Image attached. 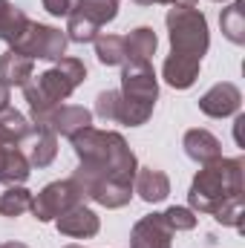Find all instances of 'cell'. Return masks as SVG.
<instances>
[{"label":"cell","instance_id":"d6986e66","mask_svg":"<svg viewBox=\"0 0 245 248\" xmlns=\"http://www.w3.org/2000/svg\"><path fill=\"white\" fill-rule=\"evenodd\" d=\"M124 46H127V61H150L156 55L159 38H156V32L150 26H136L124 38Z\"/></svg>","mask_w":245,"mask_h":248},{"label":"cell","instance_id":"603a6c76","mask_svg":"<svg viewBox=\"0 0 245 248\" xmlns=\"http://www.w3.org/2000/svg\"><path fill=\"white\" fill-rule=\"evenodd\" d=\"M32 190L23 185H9L3 193H0V214L3 217H9V219H15V217H20V214H26L29 208H32Z\"/></svg>","mask_w":245,"mask_h":248},{"label":"cell","instance_id":"484cf974","mask_svg":"<svg viewBox=\"0 0 245 248\" xmlns=\"http://www.w3.org/2000/svg\"><path fill=\"white\" fill-rule=\"evenodd\" d=\"M41 6L52 15V17H69L78 6V0H41Z\"/></svg>","mask_w":245,"mask_h":248},{"label":"cell","instance_id":"83f0119b","mask_svg":"<svg viewBox=\"0 0 245 248\" xmlns=\"http://www.w3.org/2000/svg\"><path fill=\"white\" fill-rule=\"evenodd\" d=\"M6 107H9V87L0 84V110H6Z\"/></svg>","mask_w":245,"mask_h":248},{"label":"cell","instance_id":"1f68e13d","mask_svg":"<svg viewBox=\"0 0 245 248\" xmlns=\"http://www.w3.org/2000/svg\"><path fill=\"white\" fill-rule=\"evenodd\" d=\"M211 3H228V0H211Z\"/></svg>","mask_w":245,"mask_h":248},{"label":"cell","instance_id":"ba28073f","mask_svg":"<svg viewBox=\"0 0 245 248\" xmlns=\"http://www.w3.org/2000/svg\"><path fill=\"white\" fill-rule=\"evenodd\" d=\"M35 127H44V130H52L55 136H78L81 130L92 127V113L87 107H78V104H58L52 107L46 116H41L38 122H32Z\"/></svg>","mask_w":245,"mask_h":248},{"label":"cell","instance_id":"7402d4cb","mask_svg":"<svg viewBox=\"0 0 245 248\" xmlns=\"http://www.w3.org/2000/svg\"><path fill=\"white\" fill-rule=\"evenodd\" d=\"M92 44H95V58H98V63H104V66H124L127 63V46H124L122 35L101 32Z\"/></svg>","mask_w":245,"mask_h":248},{"label":"cell","instance_id":"7a4b0ae2","mask_svg":"<svg viewBox=\"0 0 245 248\" xmlns=\"http://www.w3.org/2000/svg\"><path fill=\"white\" fill-rule=\"evenodd\" d=\"M243 156L234 159H216L211 165H202V170L193 176L187 190V205L193 214H208L216 222L243 231L245 196H243Z\"/></svg>","mask_w":245,"mask_h":248},{"label":"cell","instance_id":"8fae6325","mask_svg":"<svg viewBox=\"0 0 245 248\" xmlns=\"http://www.w3.org/2000/svg\"><path fill=\"white\" fill-rule=\"evenodd\" d=\"M55 228H58V234H63V237L90 240V237H95V234L101 231V219H98V214H95L92 208L75 205V208H69L66 214H61V217L55 219Z\"/></svg>","mask_w":245,"mask_h":248},{"label":"cell","instance_id":"9c48e42d","mask_svg":"<svg viewBox=\"0 0 245 248\" xmlns=\"http://www.w3.org/2000/svg\"><path fill=\"white\" fill-rule=\"evenodd\" d=\"M243 107V93L237 84L231 81H219L214 84L202 98H199V110L208 116V119H228L234 113H240Z\"/></svg>","mask_w":245,"mask_h":248},{"label":"cell","instance_id":"ac0fdd59","mask_svg":"<svg viewBox=\"0 0 245 248\" xmlns=\"http://www.w3.org/2000/svg\"><path fill=\"white\" fill-rule=\"evenodd\" d=\"M29 17L20 6H15L12 0H0V41H6L9 46L26 32Z\"/></svg>","mask_w":245,"mask_h":248},{"label":"cell","instance_id":"e0dca14e","mask_svg":"<svg viewBox=\"0 0 245 248\" xmlns=\"http://www.w3.org/2000/svg\"><path fill=\"white\" fill-rule=\"evenodd\" d=\"M32 130H35V124L29 122L23 113H17V110H12V107H6V110H0V141H9V144H26V139L32 136Z\"/></svg>","mask_w":245,"mask_h":248},{"label":"cell","instance_id":"30bf717a","mask_svg":"<svg viewBox=\"0 0 245 248\" xmlns=\"http://www.w3.org/2000/svg\"><path fill=\"white\" fill-rule=\"evenodd\" d=\"M130 248H173V231L168 228L162 214H147L133 225Z\"/></svg>","mask_w":245,"mask_h":248},{"label":"cell","instance_id":"ffe728a7","mask_svg":"<svg viewBox=\"0 0 245 248\" xmlns=\"http://www.w3.org/2000/svg\"><path fill=\"white\" fill-rule=\"evenodd\" d=\"M219 26H222V35H225L231 44L243 46L245 44V0H234V3H228V6L222 9Z\"/></svg>","mask_w":245,"mask_h":248},{"label":"cell","instance_id":"5bb4252c","mask_svg":"<svg viewBox=\"0 0 245 248\" xmlns=\"http://www.w3.org/2000/svg\"><path fill=\"white\" fill-rule=\"evenodd\" d=\"M133 193H138V199H144L147 205L165 202L168 193H170V179H168L165 170L138 168V170H136V179H133Z\"/></svg>","mask_w":245,"mask_h":248},{"label":"cell","instance_id":"4fadbf2b","mask_svg":"<svg viewBox=\"0 0 245 248\" xmlns=\"http://www.w3.org/2000/svg\"><path fill=\"white\" fill-rule=\"evenodd\" d=\"M32 173V165L20 144L0 141V185H23Z\"/></svg>","mask_w":245,"mask_h":248},{"label":"cell","instance_id":"2e32d148","mask_svg":"<svg viewBox=\"0 0 245 248\" xmlns=\"http://www.w3.org/2000/svg\"><path fill=\"white\" fill-rule=\"evenodd\" d=\"M32 75H35V61L32 58L17 55L12 49H6L0 55V84H6L9 90L12 87H23Z\"/></svg>","mask_w":245,"mask_h":248},{"label":"cell","instance_id":"9a60e30c","mask_svg":"<svg viewBox=\"0 0 245 248\" xmlns=\"http://www.w3.org/2000/svg\"><path fill=\"white\" fill-rule=\"evenodd\" d=\"M23 153H26V159H29L32 168H49L55 162V156H58V136L52 130L35 127L32 136L23 144Z\"/></svg>","mask_w":245,"mask_h":248},{"label":"cell","instance_id":"f546056e","mask_svg":"<svg viewBox=\"0 0 245 248\" xmlns=\"http://www.w3.org/2000/svg\"><path fill=\"white\" fill-rule=\"evenodd\" d=\"M136 6H153V0H133Z\"/></svg>","mask_w":245,"mask_h":248},{"label":"cell","instance_id":"8992f818","mask_svg":"<svg viewBox=\"0 0 245 248\" xmlns=\"http://www.w3.org/2000/svg\"><path fill=\"white\" fill-rule=\"evenodd\" d=\"M66 35H63L58 26H46V23H38V20H29L26 32L9 46L12 52L17 55H26L32 61H61L66 55Z\"/></svg>","mask_w":245,"mask_h":248},{"label":"cell","instance_id":"52a82bcc","mask_svg":"<svg viewBox=\"0 0 245 248\" xmlns=\"http://www.w3.org/2000/svg\"><path fill=\"white\" fill-rule=\"evenodd\" d=\"M87 196L81 185L69 176V179H58V182H49L46 187H41L35 196H32V217L38 222H55L61 214H66L69 208L75 205H84Z\"/></svg>","mask_w":245,"mask_h":248},{"label":"cell","instance_id":"5b68a950","mask_svg":"<svg viewBox=\"0 0 245 248\" xmlns=\"http://www.w3.org/2000/svg\"><path fill=\"white\" fill-rule=\"evenodd\" d=\"M119 122L124 127H141L150 122L159 101V78L150 61H127L122 66V90H119Z\"/></svg>","mask_w":245,"mask_h":248},{"label":"cell","instance_id":"f1b7e54d","mask_svg":"<svg viewBox=\"0 0 245 248\" xmlns=\"http://www.w3.org/2000/svg\"><path fill=\"white\" fill-rule=\"evenodd\" d=\"M0 248H29V246H23V243H3Z\"/></svg>","mask_w":245,"mask_h":248},{"label":"cell","instance_id":"277c9868","mask_svg":"<svg viewBox=\"0 0 245 248\" xmlns=\"http://www.w3.org/2000/svg\"><path fill=\"white\" fill-rule=\"evenodd\" d=\"M84 81H87L84 61L81 58H69V55H63L61 61H55L41 75H32L20 87L23 95H26V104H29V122H38L52 107L63 104Z\"/></svg>","mask_w":245,"mask_h":248},{"label":"cell","instance_id":"d4e9b609","mask_svg":"<svg viewBox=\"0 0 245 248\" xmlns=\"http://www.w3.org/2000/svg\"><path fill=\"white\" fill-rule=\"evenodd\" d=\"M119 101H122L119 90L98 93V98H95V116L101 122H119Z\"/></svg>","mask_w":245,"mask_h":248},{"label":"cell","instance_id":"3957f363","mask_svg":"<svg viewBox=\"0 0 245 248\" xmlns=\"http://www.w3.org/2000/svg\"><path fill=\"white\" fill-rule=\"evenodd\" d=\"M170 55L162 63V78L173 90H190L199 78L202 58L211 46L208 17L196 6H170L165 15Z\"/></svg>","mask_w":245,"mask_h":248},{"label":"cell","instance_id":"44dd1931","mask_svg":"<svg viewBox=\"0 0 245 248\" xmlns=\"http://www.w3.org/2000/svg\"><path fill=\"white\" fill-rule=\"evenodd\" d=\"M119 3H122V0H78V6H75L72 15H81L84 20H90L92 26L101 29L104 23L116 20V15H119Z\"/></svg>","mask_w":245,"mask_h":248},{"label":"cell","instance_id":"4dcf8cb0","mask_svg":"<svg viewBox=\"0 0 245 248\" xmlns=\"http://www.w3.org/2000/svg\"><path fill=\"white\" fill-rule=\"evenodd\" d=\"M63 248H84V246H75V243H72V246H63Z\"/></svg>","mask_w":245,"mask_h":248},{"label":"cell","instance_id":"6da1fadb","mask_svg":"<svg viewBox=\"0 0 245 248\" xmlns=\"http://www.w3.org/2000/svg\"><path fill=\"white\" fill-rule=\"evenodd\" d=\"M69 141L78 156L72 179L81 185L84 196L110 211L130 205L138 162L122 133L87 127Z\"/></svg>","mask_w":245,"mask_h":248},{"label":"cell","instance_id":"7c38bea8","mask_svg":"<svg viewBox=\"0 0 245 248\" xmlns=\"http://www.w3.org/2000/svg\"><path fill=\"white\" fill-rule=\"evenodd\" d=\"M182 147H184V153H187V159L196 162L199 168H202V165H211V162H216V159H222V141H219L211 130H205V127L187 130L184 139H182Z\"/></svg>","mask_w":245,"mask_h":248},{"label":"cell","instance_id":"4316f807","mask_svg":"<svg viewBox=\"0 0 245 248\" xmlns=\"http://www.w3.org/2000/svg\"><path fill=\"white\" fill-rule=\"evenodd\" d=\"M153 3H165V6H196L199 0H153Z\"/></svg>","mask_w":245,"mask_h":248},{"label":"cell","instance_id":"cb8c5ba5","mask_svg":"<svg viewBox=\"0 0 245 248\" xmlns=\"http://www.w3.org/2000/svg\"><path fill=\"white\" fill-rule=\"evenodd\" d=\"M162 219L168 222V228L173 234L179 231H193L196 228V214L190 208H182V205H170L168 211H162Z\"/></svg>","mask_w":245,"mask_h":248}]
</instances>
